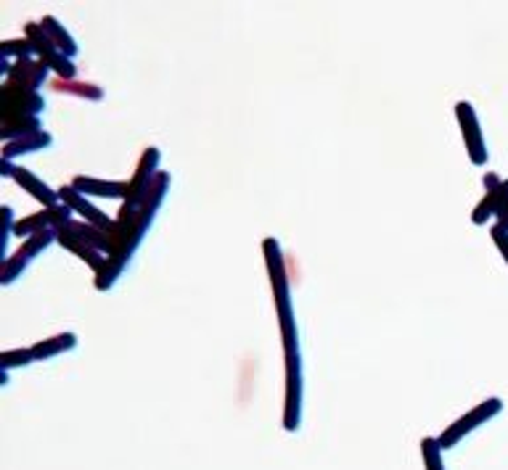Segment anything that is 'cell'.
<instances>
[{
	"label": "cell",
	"instance_id": "8",
	"mask_svg": "<svg viewBox=\"0 0 508 470\" xmlns=\"http://www.w3.org/2000/svg\"><path fill=\"white\" fill-rule=\"evenodd\" d=\"M455 119H458V128H461V138H463L469 161L474 167H484L490 154H487V143H484L480 117H477L474 106L469 104V101H458L455 104Z\"/></svg>",
	"mask_w": 508,
	"mask_h": 470
},
{
	"label": "cell",
	"instance_id": "5",
	"mask_svg": "<svg viewBox=\"0 0 508 470\" xmlns=\"http://www.w3.org/2000/svg\"><path fill=\"white\" fill-rule=\"evenodd\" d=\"M25 37L32 43L35 56L54 72L56 79H67V82L78 79V66H75V61L67 58L64 53L56 48L54 40L46 35V29H43L40 22H27V25H25Z\"/></svg>",
	"mask_w": 508,
	"mask_h": 470
},
{
	"label": "cell",
	"instance_id": "29",
	"mask_svg": "<svg viewBox=\"0 0 508 470\" xmlns=\"http://www.w3.org/2000/svg\"><path fill=\"white\" fill-rule=\"evenodd\" d=\"M0 172H3V178H11V180H14L16 164H14V161H8V158H0Z\"/></svg>",
	"mask_w": 508,
	"mask_h": 470
},
{
	"label": "cell",
	"instance_id": "15",
	"mask_svg": "<svg viewBox=\"0 0 508 470\" xmlns=\"http://www.w3.org/2000/svg\"><path fill=\"white\" fill-rule=\"evenodd\" d=\"M14 183L19 185L22 190H27L37 204H43V209H51V207H58V204H61L58 190H54L48 183H43L32 169H27V167H16Z\"/></svg>",
	"mask_w": 508,
	"mask_h": 470
},
{
	"label": "cell",
	"instance_id": "13",
	"mask_svg": "<svg viewBox=\"0 0 508 470\" xmlns=\"http://www.w3.org/2000/svg\"><path fill=\"white\" fill-rule=\"evenodd\" d=\"M58 199H61V204H67V207L75 211L78 217H82L85 222H90V225H96V228H104V230H111V228H114V220L109 217L107 211H101L96 204H90V199H85V196L78 193L72 185H61V188H58Z\"/></svg>",
	"mask_w": 508,
	"mask_h": 470
},
{
	"label": "cell",
	"instance_id": "11",
	"mask_svg": "<svg viewBox=\"0 0 508 470\" xmlns=\"http://www.w3.org/2000/svg\"><path fill=\"white\" fill-rule=\"evenodd\" d=\"M492 217H495V225H506L508 180H503V183L498 185V188H492V190H484V199L472 211V222L477 228L487 225V220H492Z\"/></svg>",
	"mask_w": 508,
	"mask_h": 470
},
{
	"label": "cell",
	"instance_id": "20",
	"mask_svg": "<svg viewBox=\"0 0 508 470\" xmlns=\"http://www.w3.org/2000/svg\"><path fill=\"white\" fill-rule=\"evenodd\" d=\"M40 25H43V29H46V35L54 40L56 48L64 53L67 58H75V56H78V40L69 35V29L61 25L56 16H43Z\"/></svg>",
	"mask_w": 508,
	"mask_h": 470
},
{
	"label": "cell",
	"instance_id": "31",
	"mask_svg": "<svg viewBox=\"0 0 508 470\" xmlns=\"http://www.w3.org/2000/svg\"><path fill=\"white\" fill-rule=\"evenodd\" d=\"M501 228H508V217H506V225H501Z\"/></svg>",
	"mask_w": 508,
	"mask_h": 470
},
{
	"label": "cell",
	"instance_id": "4",
	"mask_svg": "<svg viewBox=\"0 0 508 470\" xmlns=\"http://www.w3.org/2000/svg\"><path fill=\"white\" fill-rule=\"evenodd\" d=\"M501 413H503V399H498V396H490V399L480 402L477 407H472L466 415H461L458 420H453V423H451V425L437 436V442H440V446H442V452L461 444L469 434H474V431L482 428L484 423L498 418Z\"/></svg>",
	"mask_w": 508,
	"mask_h": 470
},
{
	"label": "cell",
	"instance_id": "25",
	"mask_svg": "<svg viewBox=\"0 0 508 470\" xmlns=\"http://www.w3.org/2000/svg\"><path fill=\"white\" fill-rule=\"evenodd\" d=\"M35 363L32 349H5L0 354V370H14V367H27Z\"/></svg>",
	"mask_w": 508,
	"mask_h": 470
},
{
	"label": "cell",
	"instance_id": "17",
	"mask_svg": "<svg viewBox=\"0 0 508 470\" xmlns=\"http://www.w3.org/2000/svg\"><path fill=\"white\" fill-rule=\"evenodd\" d=\"M56 243H58L61 249H67L69 254H75L78 260L85 261V264H88V267H90L93 272H98V270L104 267V261H107V257H104L101 251H96V249L85 246V243H82L78 235H72L69 230H64V228H61V230L56 233Z\"/></svg>",
	"mask_w": 508,
	"mask_h": 470
},
{
	"label": "cell",
	"instance_id": "1",
	"mask_svg": "<svg viewBox=\"0 0 508 470\" xmlns=\"http://www.w3.org/2000/svg\"><path fill=\"white\" fill-rule=\"evenodd\" d=\"M172 178L170 172H161L154 178V183L146 193V201L140 211L135 214L133 220H114V228L109 230L111 238V254L104 261V267L96 272V291H109L114 288V283L119 281V275L128 270V264L133 260V254L138 251V246L143 243V235L149 233V228L154 225L157 214H160L161 204L170 193Z\"/></svg>",
	"mask_w": 508,
	"mask_h": 470
},
{
	"label": "cell",
	"instance_id": "7",
	"mask_svg": "<svg viewBox=\"0 0 508 470\" xmlns=\"http://www.w3.org/2000/svg\"><path fill=\"white\" fill-rule=\"evenodd\" d=\"M51 243H56V230H43V233L29 235L27 240L11 254L3 260V272H0V283L3 286H11L25 270L29 267V261L35 260L37 254H43Z\"/></svg>",
	"mask_w": 508,
	"mask_h": 470
},
{
	"label": "cell",
	"instance_id": "16",
	"mask_svg": "<svg viewBox=\"0 0 508 470\" xmlns=\"http://www.w3.org/2000/svg\"><path fill=\"white\" fill-rule=\"evenodd\" d=\"M54 146V135L48 130L32 132L27 138H19V140H11V143H3V154L0 158H8L14 161L16 157H27V154H37V151H46Z\"/></svg>",
	"mask_w": 508,
	"mask_h": 470
},
{
	"label": "cell",
	"instance_id": "10",
	"mask_svg": "<svg viewBox=\"0 0 508 470\" xmlns=\"http://www.w3.org/2000/svg\"><path fill=\"white\" fill-rule=\"evenodd\" d=\"M72 220H75V211L69 209L67 204H58V207L35 211V214H29L25 220H19L16 228H14V235H19V238L27 240L29 235L43 233V230H56V233H58V230H61L67 222H72Z\"/></svg>",
	"mask_w": 508,
	"mask_h": 470
},
{
	"label": "cell",
	"instance_id": "30",
	"mask_svg": "<svg viewBox=\"0 0 508 470\" xmlns=\"http://www.w3.org/2000/svg\"><path fill=\"white\" fill-rule=\"evenodd\" d=\"M8 383V370H0V386H5Z\"/></svg>",
	"mask_w": 508,
	"mask_h": 470
},
{
	"label": "cell",
	"instance_id": "21",
	"mask_svg": "<svg viewBox=\"0 0 508 470\" xmlns=\"http://www.w3.org/2000/svg\"><path fill=\"white\" fill-rule=\"evenodd\" d=\"M43 130V122L40 117H25V119H8V122H0V138L3 143H11V140H19V138H27L32 132Z\"/></svg>",
	"mask_w": 508,
	"mask_h": 470
},
{
	"label": "cell",
	"instance_id": "24",
	"mask_svg": "<svg viewBox=\"0 0 508 470\" xmlns=\"http://www.w3.org/2000/svg\"><path fill=\"white\" fill-rule=\"evenodd\" d=\"M421 460H424V470H445V460H442V446L434 436H427L421 442Z\"/></svg>",
	"mask_w": 508,
	"mask_h": 470
},
{
	"label": "cell",
	"instance_id": "26",
	"mask_svg": "<svg viewBox=\"0 0 508 470\" xmlns=\"http://www.w3.org/2000/svg\"><path fill=\"white\" fill-rule=\"evenodd\" d=\"M490 238H492L495 249L501 251V257H503V261L508 264V228H501V225L492 222V228H490Z\"/></svg>",
	"mask_w": 508,
	"mask_h": 470
},
{
	"label": "cell",
	"instance_id": "2",
	"mask_svg": "<svg viewBox=\"0 0 508 470\" xmlns=\"http://www.w3.org/2000/svg\"><path fill=\"white\" fill-rule=\"evenodd\" d=\"M263 257L268 267L270 291H273V304H275V317L281 328V343H284V357L299 354V333H296L295 304H292V283L286 272V260L281 251V243L275 238L263 240Z\"/></svg>",
	"mask_w": 508,
	"mask_h": 470
},
{
	"label": "cell",
	"instance_id": "19",
	"mask_svg": "<svg viewBox=\"0 0 508 470\" xmlns=\"http://www.w3.org/2000/svg\"><path fill=\"white\" fill-rule=\"evenodd\" d=\"M75 346H78V336L67 331V333H56L51 339L37 341V343H32L29 349H32V354H35V363H46V360L58 357V354L72 352Z\"/></svg>",
	"mask_w": 508,
	"mask_h": 470
},
{
	"label": "cell",
	"instance_id": "6",
	"mask_svg": "<svg viewBox=\"0 0 508 470\" xmlns=\"http://www.w3.org/2000/svg\"><path fill=\"white\" fill-rule=\"evenodd\" d=\"M46 111V98L27 87L3 85L0 87V122L8 119H25V117H40Z\"/></svg>",
	"mask_w": 508,
	"mask_h": 470
},
{
	"label": "cell",
	"instance_id": "23",
	"mask_svg": "<svg viewBox=\"0 0 508 470\" xmlns=\"http://www.w3.org/2000/svg\"><path fill=\"white\" fill-rule=\"evenodd\" d=\"M0 56L8 61H22V58H35V48L27 37H16V40H3L0 43Z\"/></svg>",
	"mask_w": 508,
	"mask_h": 470
},
{
	"label": "cell",
	"instance_id": "18",
	"mask_svg": "<svg viewBox=\"0 0 508 470\" xmlns=\"http://www.w3.org/2000/svg\"><path fill=\"white\" fill-rule=\"evenodd\" d=\"M64 230L78 235L85 246L101 251L104 257L111 254V238H109V230H104V228H96V225H90V222H85V220H72V222L64 225Z\"/></svg>",
	"mask_w": 508,
	"mask_h": 470
},
{
	"label": "cell",
	"instance_id": "22",
	"mask_svg": "<svg viewBox=\"0 0 508 470\" xmlns=\"http://www.w3.org/2000/svg\"><path fill=\"white\" fill-rule=\"evenodd\" d=\"M54 90L56 93H67V96H78V98H85V101H104V90L101 85L96 82H67V79H54Z\"/></svg>",
	"mask_w": 508,
	"mask_h": 470
},
{
	"label": "cell",
	"instance_id": "28",
	"mask_svg": "<svg viewBox=\"0 0 508 470\" xmlns=\"http://www.w3.org/2000/svg\"><path fill=\"white\" fill-rule=\"evenodd\" d=\"M501 183H503V180H501V175H498V172H487V175L482 178V185H484V190H492V188H498Z\"/></svg>",
	"mask_w": 508,
	"mask_h": 470
},
{
	"label": "cell",
	"instance_id": "14",
	"mask_svg": "<svg viewBox=\"0 0 508 470\" xmlns=\"http://www.w3.org/2000/svg\"><path fill=\"white\" fill-rule=\"evenodd\" d=\"M69 185L85 199H119V201H125V196H128V183H122V180H101V178H90V175H78Z\"/></svg>",
	"mask_w": 508,
	"mask_h": 470
},
{
	"label": "cell",
	"instance_id": "9",
	"mask_svg": "<svg viewBox=\"0 0 508 470\" xmlns=\"http://www.w3.org/2000/svg\"><path fill=\"white\" fill-rule=\"evenodd\" d=\"M286 360V396H284V431L295 434L302 425V399H305V381H302V354L284 357Z\"/></svg>",
	"mask_w": 508,
	"mask_h": 470
},
{
	"label": "cell",
	"instance_id": "12",
	"mask_svg": "<svg viewBox=\"0 0 508 470\" xmlns=\"http://www.w3.org/2000/svg\"><path fill=\"white\" fill-rule=\"evenodd\" d=\"M51 75V69L40 61V58H22V61H11L5 85H16V87H27V90H40L46 85V79Z\"/></svg>",
	"mask_w": 508,
	"mask_h": 470
},
{
	"label": "cell",
	"instance_id": "3",
	"mask_svg": "<svg viewBox=\"0 0 508 470\" xmlns=\"http://www.w3.org/2000/svg\"><path fill=\"white\" fill-rule=\"evenodd\" d=\"M160 158L161 154L157 146H151V148H146V151L140 154L138 164H135L133 178H130V183H128V196H125V201H122V207H119L117 220H133L135 214L140 211L143 201H146L149 188L154 183V178L160 175Z\"/></svg>",
	"mask_w": 508,
	"mask_h": 470
},
{
	"label": "cell",
	"instance_id": "27",
	"mask_svg": "<svg viewBox=\"0 0 508 470\" xmlns=\"http://www.w3.org/2000/svg\"><path fill=\"white\" fill-rule=\"evenodd\" d=\"M0 214H3V249H5L8 238L14 235V228H16V222H14V209H11V207H3V209H0Z\"/></svg>",
	"mask_w": 508,
	"mask_h": 470
}]
</instances>
